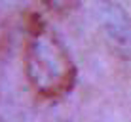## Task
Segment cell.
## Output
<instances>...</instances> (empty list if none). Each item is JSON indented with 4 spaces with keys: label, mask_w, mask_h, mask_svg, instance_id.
I'll return each instance as SVG.
<instances>
[{
    "label": "cell",
    "mask_w": 131,
    "mask_h": 122,
    "mask_svg": "<svg viewBox=\"0 0 131 122\" xmlns=\"http://www.w3.org/2000/svg\"><path fill=\"white\" fill-rule=\"evenodd\" d=\"M25 73L32 90L44 99H59L72 92L76 67L55 33L36 13L27 21Z\"/></svg>",
    "instance_id": "1"
},
{
    "label": "cell",
    "mask_w": 131,
    "mask_h": 122,
    "mask_svg": "<svg viewBox=\"0 0 131 122\" xmlns=\"http://www.w3.org/2000/svg\"><path fill=\"white\" fill-rule=\"evenodd\" d=\"M42 2L55 13H69L80 4V0H42Z\"/></svg>",
    "instance_id": "2"
}]
</instances>
